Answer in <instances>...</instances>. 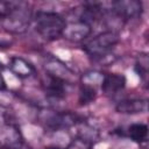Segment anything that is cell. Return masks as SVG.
<instances>
[{"label": "cell", "instance_id": "6da1fadb", "mask_svg": "<svg viewBox=\"0 0 149 149\" xmlns=\"http://www.w3.org/2000/svg\"><path fill=\"white\" fill-rule=\"evenodd\" d=\"M33 23L36 33L45 41H54L63 36L66 26L65 19L51 10H37L33 15Z\"/></svg>", "mask_w": 149, "mask_h": 149}, {"label": "cell", "instance_id": "7a4b0ae2", "mask_svg": "<svg viewBox=\"0 0 149 149\" xmlns=\"http://www.w3.org/2000/svg\"><path fill=\"white\" fill-rule=\"evenodd\" d=\"M33 22V12L24 2H9V7L0 19V26L8 33L22 34Z\"/></svg>", "mask_w": 149, "mask_h": 149}, {"label": "cell", "instance_id": "3957f363", "mask_svg": "<svg viewBox=\"0 0 149 149\" xmlns=\"http://www.w3.org/2000/svg\"><path fill=\"white\" fill-rule=\"evenodd\" d=\"M119 34L114 30H105L88 40L84 45L83 49L85 52L93 59L100 61L107 57L115 45L119 43Z\"/></svg>", "mask_w": 149, "mask_h": 149}, {"label": "cell", "instance_id": "277c9868", "mask_svg": "<svg viewBox=\"0 0 149 149\" xmlns=\"http://www.w3.org/2000/svg\"><path fill=\"white\" fill-rule=\"evenodd\" d=\"M43 125L50 130H64L79 125L83 120L79 115L72 112L47 111L41 115Z\"/></svg>", "mask_w": 149, "mask_h": 149}, {"label": "cell", "instance_id": "5b68a950", "mask_svg": "<svg viewBox=\"0 0 149 149\" xmlns=\"http://www.w3.org/2000/svg\"><path fill=\"white\" fill-rule=\"evenodd\" d=\"M142 13V2L137 0L114 1L109 8H106V14H111L122 21L136 19Z\"/></svg>", "mask_w": 149, "mask_h": 149}, {"label": "cell", "instance_id": "8992f818", "mask_svg": "<svg viewBox=\"0 0 149 149\" xmlns=\"http://www.w3.org/2000/svg\"><path fill=\"white\" fill-rule=\"evenodd\" d=\"M92 33V26L91 23L86 22L85 20L78 17L74 21L66 22L65 29L63 31V37L66 38L70 42H83L86 40Z\"/></svg>", "mask_w": 149, "mask_h": 149}, {"label": "cell", "instance_id": "52a82bcc", "mask_svg": "<svg viewBox=\"0 0 149 149\" xmlns=\"http://www.w3.org/2000/svg\"><path fill=\"white\" fill-rule=\"evenodd\" d=\"M43 88L47 94V97L50 100H61L63 99L69 90L70 83L66 80H63L61 78L54 77L51 74L45 73V78L43 80Z\"/></svg>", "mask_w": 149, "mask_h": 149}, {"label": "cell", "instance_id": "ba28073f", "mask_svg": "<svg viewBox=\"0 0 149 149\" xmlns=\"http://www.w3.org/2000/svg\"><path fill=\"white\" fill-rule=\"evenodd\" d=\"M126 86V77L121 73H104L100 87L107 95H115Z\"/></svg>", "mask_w": 149, "mask_h": 149}, {"label": "cell", "instance_id": "9c48e42d", "mask_svg": "<svg viewBox=\"0 0 149 149\" xmlns=\"http://www.w3.org/2000/svg\"><path fill=\"white\" fill-rule=\"evenodd\" d=\"M8 65H9L10 72L21 79H27V78H30V77L36 74L35 66L23 57L13 56L9 59Z\"/></svg>", "mask_w": 149, "mask_h": 149}, {"label": "cell", "instance_id": "30bf717a", "mask_svg": "<svg viewBox=\"0 0 149 149\" xmlns=\"http://www.w3.org/2000/svg\"><path fill=\"white\" fill-rule=\"evenodd\" d=\"M148 108V100L142 98H132V99H123L120 100L115 109L121 114H141L147 112Z\"/></svg>", "mask_w": 149, "mask_h": 149}, {"label": "cell", "instance_id": "8fae6325", "mask_svg": "<svg viewBox=\"0 0 149 149\" xmlns=\"http://www.w3.org/2000/svg\"><path fill=\"white\" fill-rule=\"evenodd\" d=\"M45 71L48 74H51L54 77L61 78L63 80H66L70 83V78L72 77L73 72L59 59L57 58H49L45 63Z\"/></svg>", "mask_w": 149, "mask_h": 149}, {"label": "cell", "instance_id": "7c38bea8", "mask_svg": "<svg viewBox=\"0 0 149 149\" xmlns=\"http://www.w3.org/2000/svg\"><path fill=\"white\" fill-rule=\"evenodd\" d=\"M126 132L127 136L136 143H144L148 140V126L143 122H135L129 125Z\"/></svg>", "mask_w": 149, "mask_h": 149}, {"label": "cell", "instance_id": "4fadbf2b", "mask_svg": "<svg viewBox=\"0 0 149 149\" xmlns=\"http://www.w3.org/2000/svg\"><path fill=\"white\" fill-rule=\"evenodd\" d=\"M97 98V87L81 84L79 90V104L80 105H88L93 102Z\"/></svg>", "mask_w": 149, "mask_h": 149}, {"label": "cell", "instance_id": "5bb4252c", "mask_svg": "<svg viewBox=\"0 0 149 149\" xmlns=\"http://www.w3.org/2000/svg\"><path fill=\"white\" fill-rule=\"evenodd\" d=\"M92 146H93L92 139L84 135H78L74 139H72L64 149H92Z\"/></svg>", "mask_w": 149, "mask_h": 149}, {"label": "cell", "instance_id": "9a60e30c", "mask_svg": "<svg viewBox=\"0 0 149 149\" xmlns=\"http://www.w3.org/2000/svg\"><path fill=\"white\" fill-rule=\"evenodd\" d=\"M104 73L99 72V71H88L86 73L83 74L81 77V84H86V85H91L97 87V85L101 84Z\"/></svg>", "mask_w": 149, "mask_h": 149}, {"label": "cell", "instance_id": "2e32d148", "mask_svg": "<svg viewBox=\"0 0 149 149\" xmlns=\"http://www.w3.org/2000/svg\"><path fill=\"white\" fill-rule=\"evenodd\" d=\"M135 71L142 80H147V77H148V58H147L146 55L140 56V58L135 63Z\"/></svg>", "mask_w": 149, "mask_h": 149}, {"label": "cell", "instance_id": "e0dca14e", "mask_svg": "<svg viewBox=\"0 0 149 149\" xmlns=\"http://www.w3.org/2000/svg\"><path fill=\"white\" fill-rule=\"evenodd\" d=\"M0 149H31L29 146H27L23 140L14 143H8V142H0Z\"/></svg>", "mask_w": 149, "mask_h": 149}, {"label": "cell", "instance_id": "ac0fdd59", "mask_svg": "<svg viewBox=\"0 0 149 149\" xmlns=\"http://www.w3.org/2000/svg\"><path fill=\"white\" fill-rule=\"evenodd\" d=\"M5 88H6V81H5V79L1 74V71H0V91H2Z\"/></svg>", "mask_w": 149, "mask_h": 149}, {"label": "cell", "instance_id": "d6986e66", "mask_svg": "<svg viewBox=\"0 0 149 149\" xmlns=\"http://www.w3.org/2000/svg\"><path fill=\"white\" fill-rule=\"evenodd\" d=\"M8 45L7 42H3V41H0V48H6Z\"/></svg>", "mask_w": 149, "mask_h": 149}, {"label": "cell", "instance_id": "ffe728a7", "mask_svg": "<svg viewBox=\"0 0 149 149\" xmlns=\"http://www.w3.org/2000/svg\"><path fill=\"white\" fill-rule=\"evenodd\" d=\"M44 149H64V148L57 147V146H52V147H47V148H44Z\"/></svg>", "mask_w": 149, "mask_h": 149}, {"label": "cell", "instance_id": "44dd1931", "mask_svg": "<svg viewBox=\"0 0 149 149\" xmlns=\"http://www.w3.org/2000/svg\"><path fill=\"white\" fill-rule=\"evenodd\" d=\"M1 69H2V63L0 62V70H1Z\"/></svg>", "mask_w": 149, "mask_h": 149}]
</instances>
